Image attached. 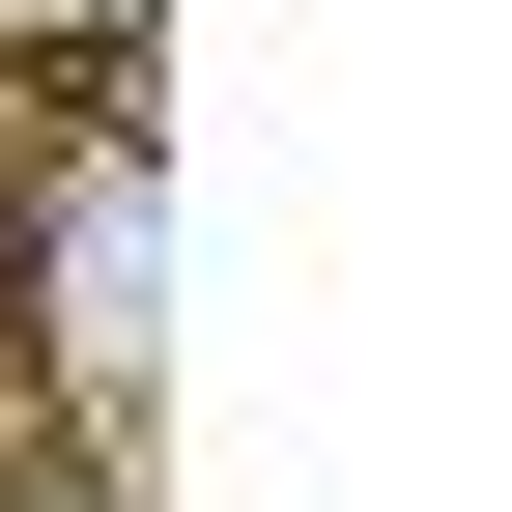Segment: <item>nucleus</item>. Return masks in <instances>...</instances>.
<instances>
[{
	"label": "nucleus",
	"instance_id": "nucleus-1",
	"mask_svg": "<svg viewBox=\"0 0 512 512\" xmlns=\"http://www.w3.org/2000/svg\"><path fill=\"white\" fill-rule=\"evenodd\" d=\"M29 342H86V399H143V143H86V228H29Z\"/></svg>",
	"mask_w": 512,
	"mask_h": 512
},
{
	"label": "nucleus",
	"instance_id": "nucleus-2",
	"mask_svg": "<svg viewBox=\"0 0 512 512\" xmlns=\"http://www.w3.org/2000/svg\"><path fill=\"white\" fill-rule=\"evenodd\" d=\"M0 29H114V0H0Z\"/></svg>",
	"mask_w": 512,
	"mask_h": 512
},
{
	"label": "nucleus",
	"instance_id": "nucleus-3",
	"mask_svg": "<svg viewBox=\"0 0 512 512\" xmlns=\"http://www.w3.org/2000/svg\"><path fill=\"white\" fill-rule=\"evenodd\" d=\"M29 512H114V484H29Z\"/></svg>",
	"mask_w": 512,
	"mask_h": 512
}]
</instances>
